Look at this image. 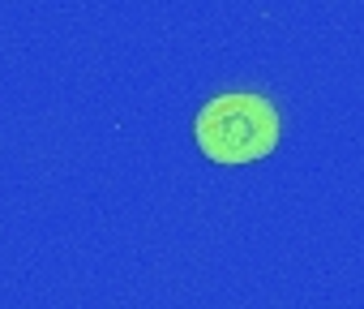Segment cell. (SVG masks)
Wrapping results in <instances>:
<instances>
[{"mask_svg":"<svg viewBox=\"0 0 364 309\" xmlns=\"http://www.w3.org/2000/svg\"><path fill=\"white\" fill-rule=\"evenodd\" d=\"M279 142V112L270 99L232 90L210 99L198 112V146L215 164H253L266 159Z\"/></svg>","mask_w":364,"mask_h":309,"instance_id":"obj_1","label":"cell"}]
</instances>
